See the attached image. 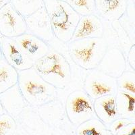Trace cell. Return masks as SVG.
<instances>
[{"mask_svg": "<svg viewBox=\"0 0 135 135\" xmlns=\"http://www.w3.org/2000/svg\"><path fill=\"white\" fill-rule=\"evenodd\" d=\"M18 86L28 105L41 107L58 98V89L49 84L33 68L18 72Z\"/></svg>", "mask_w": 135, "mask_h": 135, "instance_id": "cell-1", "label": "cell"}, {"mask_svg": "<svg viewBox=\"0 0 135 135\" xmlns=\"http://www.w3.org/2000/svg\"><path fill=\"white\" fill-rule=\"evenodd\" d=\"M33 68L46 82L57 89H65L71 83L72 71L64 55L50 48L48 53L34 62Z\"/></svg>", "mask_w": 135, "mask_h": 135, "instance_id": "cell-2", "label": "cell"}, {"mask_svg": "<svg viewBox=\"0 0 135 135\" xmlns=\"http://www.w3.org/2000/svg\"><path fill=\"white\" fill-rule=\"evenodd\" d=\"M55 39L68 43L72 38L81 16L64 0H43Z\"/></svg>", "mask_w": 135, "mask_h": 135, "instance_id": "cell-3", "label": "cell"}, {"mask_svg": "<svg viewBox=\"0 0 135 135\" xmlns=\"http://www.w3.org/2000/svg\"><path fill=\"white\" fill-rule=\"evenodd\" d=\"M105 38H91L70 41L68 53L74 64L86 70L96 69L108 48Z\"/></svg>", "mask_w": 135, "mask_h": 135, "instance_id": "cell-4", "label": "cell"}, {"mask_svg": "<svg viewBox=\"0 0 135 135\" xmlns=\"http://www.w3.org/2000/svg\"><path fill=\"white\" fill-rule=\"evenodd\" d=\"M83 90L94 101L105 95H116L118 89L116 78L94 69L87 74Z\"/></svg>", "mask_w": 135, "mask_h": 135, "instance_id": "cell-5", "label": "cell"}, {"mask_svg": "<svg viewBox=\"0 0 135 135\" xmlns=\"http://www.w3.org/2000/svg\"><path fill=\"white\" fill-rule=\"evenodd\" d=\"M65 105L68 116L72 122H82L95 116L93 100L83 89H77L70 93Z\"/></svg>", "mask_w": 135, "mask_h": 135, "instance_id": "cell-6", "label": "cell"}, {"mask_svg": "<svg viewBox=\"0 0 135 135\" xmlns=\"http://www.w3.org/2000/svg\"><path fill=\"white\" fill-rule=\"evenodd\" d=\"M27 32L25 18L17 12L10 3L0 9V35L15 38Z\"/></svg>", "mask_w": 135, "mask_h": 135, "instance_id": "cell-7", "label": "cell"}, {"mask_svg": "<svg viewBox=\"0 0 135 135\" xmlns=\"http://www.w3.org/2000/svg\"><path fill=\"white\" fill-rule=\"evenodd\" d=\"M0 46L3 58L16 70H25L33 67L34 61L22 51L13 38L0 37Z\"/></svg>", "mask_w": 135, "mask_h": 135, "instance_id": "cell-8", "label": "cell"}, {"mask_svg": "<svg viewBox=\"0 0 135 135\" xmlns=\"http://www.w3.org/2000/svg\"><path fill=\"white\" fill-rule=\"evenodd\" d=\"M25 21L27 32L39 37L47 43L53 40L54 36L51 22L45 7H42L31 15L26 17Z\"/></svg>", "mask_w": 135, "mask_h": 135, "instance_id": "cell-9", "label": "cell"}, {"mask_svg": "<svg viewBox=\"0 0 135 135\" xmlns=\"http://www.w3.org/2000/svg\"><path fill=\"white\" fill-rule=\"evenodd\" d=\"M105 28L102 20L95 14L81 16L71 41L104 37Z\"/></svg>", "mask_w": 135, "mask_h": 135, "instance_id": "cell-10", "label": "cell"}, {"mask_svg": "<svg viewBox=\"0 0 135 135\" xmlns=\"http://www.w3.org/2000/svg\"><path fill=\"white\" fill-rule=\"evenodd\" d=\"M96 69L112 77H119L126 70V60L122 50L108 47Z\"/></svg>", "mask_w": 135, "mask_h": 135, "instance_id": "cell-11", "label": "cell"}, {"mask_svg": "<svg viewBox=\"0 0 135 135\" xmlns=\"http://www.w3.org/2000/svg\"><path fill=\"white\" fill-rule=\"evenodd\" d=\"M13 39L24 53L34 62L47 54L51 48L47 42L29 32Z\"/></svg>", "mask_w": 135, "mask_h": 135, "instance_id": "cell-12", "label": "cell"}, {"mask_svg": "<svg viewBox=\"0 0 135 135\" xmlns=\"http://www.w3.org/2000/svg\"><path fill=\"white\" fill-rule=\"evenodd\" d=\"M126 8L127 0H95V14L105 21L118 20Z\"/></svg>", "mask_w": 135, "mask_h": 135, "instance_id": "cell-13", "label": "cell"}, {"mask_svg": "<svg viewBox=\"0 0 135 135\" xmlns=\"http://www.w3.org/2000/svg\"><path fill=\"white\" fill-rule=\"evenodd\" d=\"M0 101L5 112L12 117L19 115L28 105L18 84L0 94Z\"/></svg>", "mask_w": 135, "mask_h": 135, "instance_id": "cell-14", "label": "cell"}, {"mask_svg": "<svg viewBox=\"0 0 135 135\" xmlns=\"http://www.w3.org/2000/svg\"><path fill=\"white\" fill-rule=\"evenodd\" d=\"M95 116L104 122H110L119 116L116 105V95H109L93 101Z\"/></svg>", "mask_w": 135, "mask_h": 135, "instance_id": "cell-15", "label": "cell"}, {"mask_svg": "<svg viewBox=\"0 0 135 135\" xmlns=\"http://www.w3.org/2000/svg\"><path fill=\"white\" fill-rule=\"evenodd\" d=\"M18 71L3 58L0 60V94L18 84Z\"/></svg>", "mask_w": 135, "mask_h": 135, "instance_id": "cell-16", "label": "cell"}, {"mask_svg": "<svg viewBox=\"0 0 135 135\" xmlns=\"http://www.w3.org/2000/svg\"><path fill=\"white\" fill-rule=\"evenodd\" d=\"M116 105L119 116L133 117L135 112V95L118 90L116 95Z\"/></svg>", "mask_w": 135, "mask_h": 135, "instance_id": "cell-17", "label": "cell"}, {"mask_svg": "<svg viewBox=\"0 0 135 135\" xmlns=\"http://www.w3.org/2000/svg\"><path fill=\"white\" fill-rule=\"evenodd\" d=\"M10 3L24 18L44 6L43 0H10Z\"/></svg>", "mask_w": 135, "mask_h": 135, "instance_id": "cell-18", "label": "cell"}, {"mask_svg": "<svg viewBox=\"0 0 135 135\" xmlns=\"http://www.w3.org/2000/svg\"><path fill=\"white\" fill-rule=\"evenodd\" d=\"M80 16L95 14V0H64Z\"/></svg>", "mask_w": 135, "mask_h": 135, "instance_id": "cell-19", "label": "cell"}, {"mask_svg": "<svg viewBox=\"0 0 135 135\" xmlns=\"http://www.w3.org/2000/svg\"><path fill=\"white\" fill-rule=\"evenodd\" d=\"M116 81L118 90L135 95V71H125L121 76L116 78Z\"/></svg>", "mask_w": 135, "mask_h": 135, "instance_id": "cell-20", "label": "cell"}, {"mask_svg": "<svg viewBox=\"0 0 135 135\" xmlns=\"http://www.w3.org/2000/svg\"><path fill=\"white\" fill-rule=\"evenodd\" d=\"M15 128L13 117L6 113L0 115V135H10Z\"/></svg>", "mask_w": 135, "mask_h": 135, "instance_id": "cell-21", "label": "cell"}, {"mask_svg": "<svg viewBox=\"0 0 135 135\" xmlns=\"http://www.w3.org/2000/svg\"><path fill=\"white\" fill-rule=\"evenodd\" d=\"M128 63L130 65V66L135 71V45L131 46V47L129 50L128 53V58H127Z\"/></svg>", "mask_w": 135, "mask_h": 135, "instance_id": "cell-22", "label": "cell"}, {"mask_svg": "<svg viewBox=\"0 0 135 135\" xmlns=\"http://www.w3.org/2000/svg\"><path fill=\"white\" fill-rule=\"evenodd\" d=\"M81 135H101V133L99 132L95 127L91 126L89 128L82 129L80 132Z\"/></svg>", "mask_w": 135, "mask_h": 135, "instance_id": "cell-23", "label": "cell"}, {"mask_svg": "<svg viewBox=\"0 0 135 135\" xmlns=\"http://www.w3.org/2000/svg\"><path fill=\"white\" fill-rule=\"evenodd\" d=\"M124 126V122L123 120H120V121H118L117 122V124L116 125V127H115V130L117 131L120 129H121Z\"/></svg>", "mask_w": 135, "mask_h": 135, "instance_id": "cell-24", "label": "cell"}, {"mask_svg": "<svg viewBox=\"0 0 135 135\" xmlns=\"http://www.w3.org/2000/svg\"><path fill=\"white\" fill-rule=\"evenodd\" d=\"M8 3H10V0H0V9Z\"/></svg>", "mask_w": 135, "mask_h": 135, "instance_id": "cell-25", "label": "cell"}, {"mask_svg": "<svg viewBox=\"0 0 135 135\" xmlns=\"http://www.w3.org/2000/svg\"><path fill=\"white\" fill-rule=\"evenodd\" d=\"M5 111H4V109H3V107L1 105V101H0V115H1V114H3V113H5Z\"/></svg>", "mask_w": 135, "mask_h": 135, "instance_id": "cell-26", "label": "cell"}, {"mask_svg": "<svg viewBox=\"0 0 135 135\" xmlns=\"http://www.w3.org/2000/svg\"><path fill=\"white\" fill-rule=\"evenodd\" d=\"M135 128H133L132 130V131L130 132L128 135H135Z\"/></svg>", "mask_w": 135, "mask_h": 135, "instance_id": "cell-27", "label": "cell"}, {"mask_svg": "<svg viewBox=\"0 0 135 135\" xmlns=\"http://www.w3.org/2000/svg\"><path fill=\"white\" fill-rule=\"evenodd\" d=\"M3 58V56H2V53H1V46H0V60Z\"/></svg>", "mask_w": 135, "mask_h": 135, "instance_id": "cell-28", "label": "cell"}, {"mask_svg": "<svg viewBox=\"0 0 135 135\" xmlns=\"http://www.w3.org/2000/svg\"><path fill=\"white\" fill-rule=\"evenodd\" d=\"M1 37V35H0V37Z\"/></svg>", "mask_w": 135, "mask_h": 135, "instance_id": "cell-29", "label": "cell"}]
</instances>
